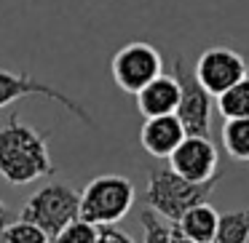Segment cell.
Here are the masks:
<instances>
[{"label":"cell","instance_id":"6da1fadb","mask_svg":"<svg viewBox=\"0 0 249 243\" xmlns=\"http://www.w3.org/2000/svg\"><path fill=\"white\" fill-rule=\"evenodd\" d=\"M49 174H54V161L46 134L11 113L6 126H0V177L8 184H30Z\"/></svg>","mask_w":249,"mask_h":243},{"label":"cell","instance_id":"7a4b0ae2","mask_svg":"<svg viewBox=\"0 0 249 243\" xmlns=\"http://www.w3.org/2000/svg\"><path fill=\"white\" fill-rule=\"evenodd\" d=\"M220 179L222 171L206 179V182H190V179L174 174L172 168H153L150 177H147L145 206L150 211H156L161 219H169L174 225L196 203H206Z\"/></svg>","mask_w":249,"mask_h":243},{"label":"cell","instance_id":"3957f363","mask_svg":"<svg viewBox=\"0 0 249 243\" xmlns=\"http://www.w3.org/2000/svg\"><path fill=\"white\" fill-rule=\"evenodd\" d=\"M134 206V184L118 174H102L91 179L81 193V219L91 225H115Z\"/></svg>","mask_w":249,"mask_h":243},{"label":"cell","instance_id":"277c9868","mask_svg":"<svg viewBox=\"0 0 249 243\" xmlns=\"http://www.w3.org/2000/svg\"><path fill=\"white\" fill-rule=\"evenodd\" d=\"M78 216H81V193H75L62 182L43 184L22 206V219L38 225L49 238H54L62 227Z\"/></svg>","mask_w":249,"mask_h":243},{"label":"cell","instance_id":"5b68a950","mask_svg":"<svg viewBox=\"0 0 249 243\" xmlns=\"http://www.w3.org/2000/svg\"><path fill=\"white\" fill-rule=\"evenodd\" d=\"M174 81L179 86V104L177 120L182 123L188 136H209L212 129V94L196 81L193 67H188L185 59H174Z\"/></svg>","mask_w":249,"mask_h":243},{"label":"cell","instance_id":"8992f818","mask_svg":"<svg viewBox=\"0 0 249 243\" xmlns=\"http://www.w3.org/2000/svg\"><path fill=\"white\" fill-rule=\"evenodd\" d=\"M110 72L113 81L121 91L137 94L140 88H145L150 81H156L163 72V59L150 43H126L110 62Z\"/></svg>","mask_w":249,"mask_h":243},{"label":"cell","instance_id":"52a82bcc","mask_svg":"<svg viewBox=\"0 0 249 243\" xmlns=\"http://www.w3.org/2000/svg\"><path fill=\"white\" fill-rule=\"evenodd\" d=\"M24 97L51 99V102H56L59 107H65L70 115H75L81 123L91 126V129L97 126L91 118V113H89L81 102L67 97L65 91H59V88L49 86V83H43V81H35V78H30V75H19V72H11V70H3V67H0V107H8V104H14L17 99H24Z\"/></svg>","mask_w":249,"mask_h":243},{"label":"cell","instance_id":"ba28073f","mask_svg":"<svg viewBox=\"0 0 249 243\" xmlns=\"http://www.w3.org/2000/svg\"><path fill=\"white\" fill-rule=\"evenodd\" d=\"M193 72H196V81L212 97H220L222 91H228L231 86H236L238 81L247 78V62L238 51L225 49V46H214V49H206L198 56Z\"/></svg>","mask_w":249,"mask_h":243},{"label":"cell","instance_id":"9c48e42d","mask_svg":"<svg viewBox=\"0 0 249 243\" xmlns=\"http://www.w3.org/2000/svg\"><path fill=\"white\" fill-rule=\"evenodd\" d=\"M217 150L209 142V136H185L177 145V150L169 155V168L190 182H206L217 171Z\"/></svg>","mask_w":249,"mask_h":243},{"label":"cell","instance_id":"30bf717a","mask_svg":"<svg viewBox=\"0 0 249 243\" xmlns=\"http://www.w3.org/2000/svg\"><path fill=\"white\" fill-rule=\"evenodd\" d=\"M185 129L177 120V115H158V118H145L140 131V142L147 155L153 158H166L177 150V145L185 139Z\"/></svg>","mask_w":249,"mask_h":243},{"label":"cell","instance_id":"8fae6325","mask_svg":"<svg viewBox=\"0 0 249 243\" xmlns=\"http://www.w3.org/2000/svg\"><path fill=\"white\" fill-rule=\"evenodd\" d=\"M137 97V110L145 118H158V115H174L179 104V86L174 81V75H161L156 81H150L145 88L134 94Z\"/></svg>","mask_w":249,"mask_h":243},{"label":"cell","instance_id":"7c38bea8","mask_svg":"<svg viewBox=\"0 0 249 243\" xmlns=\"http://www.w3.org/2000/svg\"><path fill=\"white\" fill-rule=\"evenodd\" d=\"M217 219H220V214L209 203H196L193 209H188L174 222V230H179L196 243H212L217 232Z\"/></svg>","mask_w":249,"mask_h":243},{"label":"cell","instance_id":"4fadbf2b","mask_svg":"<svg viewBox=\"0 0 249 243\" xmlns=\"http://www.w3.org/2000/svg\"><path fill=\"white\" fill-rule=\"evenodd\" d=\"M212 243H249V209L220 214Z\"/></svg>","mask_w":249,"mask_h":243},{"label":"cell","instance_id":"5bb4252c","mask_svg":"<svg viewBox=\"0 0 249 243\" xmlns=\"http://www.w3.org/2000/svg\"><path fill=\"white\" fill-rule=\"evenodd\" d=\"M222 147L233 161L249 163V118H233L222 126Z\"/></svg>","mask_w":249,"mask_h":243},{"label":"cell","instance_id":"9a60e30c","mask_svg":"<svg viewBox=\"0 0 249 243\" xmlns=\"http://www.w3.org/2000/svg\"><path fill=\"white\" fill-rule=\"evenodd\" d=\"M217 110L225 120L249 118V75L217 97Z\"/></svg>","mask_w":249,"mask_h":243},{"label":"cell","instance_id":"2e32d148","mask_svg":"<svg viewBox=\"0 0 249 243\" xmlns=\"http://www.w3.org/2000/svg\"><path fill=\"white\" fill-rule=\"evenodd\" d=\"M0 243H49V235L33 222L17 219L0 230Z\"/></svg>","mask_w":249,"mask_h":243},{"label":"cell","instance_id":"e0dca14e","mask_svg":"<svg viewBox=\"0 0 249 243\" xmlns=\"http://www.w3.org/2000/svg\"><path fill=\"white\" fill-rule=\"evenodd\" d=\"M97 238H99V227L78 216L56 232L54 243H97Z\"/></svg>","mask_w":249,"mask_h":243},{"label":"cell","instance_id":"ac0fdd59","mask_svg":"<svg viewBox=\"0 0 249 243\" xmlns=\"http://www.w3.org/2000/svg\"><path fill=\"white\" fill-rule=\"evenodd\" d=\"M140 225H142V232H145L142 243H169L172 227H169L166 222L156 214V211L147 209V206L140 211Z\"/></svg>","mask_w":249,"mask_h":243},{"label":"cell","instance_id":"d6986e66","mask_svg":"<svg viewBox=\"0 0 249 243\" xmlns=\"http://www.w3.org/2000/svg\"><path fill=\"white\" fill-rule=\"evenodd\" d=\"M97 243H137V241L131 235H126L124 230H118L115 225H102V227H99Z\"/></svg>","mask_w":249,"mask_h":243},{"label":"cell","instance_id":"ffe728a7","mask_svg":"<svg viewBox=\"0 0 249 243\" xmlns=\"http://www.w3.org/2000/svg\"><path fill=\"white\" fill-rule=\"evenodd\" d=\"M169 243H196V241H190L188 235H182L179 230H174V227H172V235H169Z\"/></svg>","mask_w":249,"mask_h":243},{"label":"cell","instance_id":"44dd1931","mask_svg":"<svg viewBox=\"0 0 249 243\" xmlns=\"http://www.w3.org/2000/svg\"><path fill=\"white\" fill-rule=\"evenodd\" d=\"M6 225H8V206L0 200V230H3Z\"/></svg>","mask_w":249,"mask_h":243}]
</instances>
